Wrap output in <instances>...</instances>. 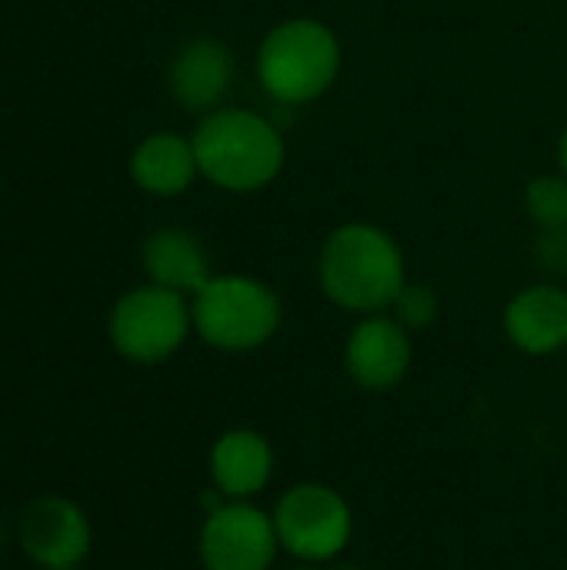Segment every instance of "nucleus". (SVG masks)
Listing matches in <instances>:
<instances>
[{
  "instance_id": "1",
  "label": "nucleus",
  "mask_w": 567,
  "mask_h": 570,
  "mask_svg": "<svg viewBox=\"0 0 567 570\" xmlns=\"http://www.w3.org/2000/svg\"><path fill=\"white\" fill-rule=\"evenodd\" d=\"M317 287L344 314L368 317L391 311L408 284V261L398 237L371 220L334 227L317 250Z\"/></svg>"
},
{
  "instance_id": "2",
  "label": "nucleus",
  "mask_w": 567,
  "mask_h": 570,
  "mask_svg": "<svg viewBox=\"0 0 567 570\" xmlns=\"http://www.w3.org/2000/svg\"><path fill=\"white\" fill-rule=\"evenodd\" d=\"M201 177L224 194H261L287 167L281 127L247 107H217L190 134Z\"/></svg>"
},
{
  "instance_id": "3",
  "label": "nucleus",
  "mask_w": 567,
  "mask_h": 570,
  "mask_svg": "<svg viewBox=\"0 0 567 570\" xmlns=\"http://www.w3.org/2000/svg\"><path fill=\"white\" fill-rule=\"evenodd\" d=\"M341 67V37L317 17L277 20L254 50V77L281 107H307L321 100L338 83Z\"/></svg>"
},
{
  "instance_id": "4",
  "label": "nucleus",
  "mask_w": 567,
  "mask_h": 570,
  "mask_svg": "<svg viewBox=\"0 0 567 570\" xmlns=\"http://www.w3.org/2000/svg\"><path fill=\"white\" fill-rule=\"evenodd\" d=\"M194 334L221 354H251L271 344L284 324L281 294L251 274H214L190 297Z\"/></svg>"
},
{
  "instance_id": "5",
  "label": "nucleus",
  "mask_w": 567,
  "mask_h": 570,
  "mask_svg": "<svg viewBox=\"0 0 567 570\" xmlns=\"http://www.w3.org/2000/svg\"><path fill=\"white\" fill-rule=\"evenodd\" d=\"M281 551L301 564H334L354 538V511L348 498L321 481L291 484L274 511Z\"/></svg>"
},
{
  "instance_id": "6",
  "label": "nucleus",
  "mask_w": 567,
  "mask_h": 570,
  "mask_svg": "<svg viewBox=\"0 0 567 570\" xmlns=\"http://www.w3.org/2000/svg\"><path fill=\"white\" fill-rule=\"evenodd\" d=\"M194 334L190 297L144 284L127 291L107 317L110 347L130 364H164Z\"/></svg>"
},
{
  "instance_id": "7",
  "label": "nucleus",
  "mask_w": 567,
  "mask_h": 570,
  "mask_svg": "<svg viewBox=\"0 0 567 570\" xmlns=\"http://www.w3.org/2000/svg\"><path fill=\"white\" fill-rule=\"evenodd\" d=\"M271 511L254 501H224L204 514L197 558L204 570H271L281 558Z\"/></svg>"
},
{
  "instance_id": "8",
  "label": "nucleus",
  "mask_w": 567,
  "mask_h": 570,
  "mask_svg": "<svg viewBox=\"0 0 567 570\" xmlns=\"http://www.w3.org/2000/svg\"><path fill=\"white\" fill-rule=\"evenodd\" d=\"M20 551L40 570H77L94 548V528L80 504L63 494L33 498L17 524Z\"/></svg>"
},
{
  "instance_id": "9",
  "label": "nucleus",
  "mask_w": 567,
  "mask_h": 570,
  "mask_svg": "<svg viewBox=\"0 0 567 570\" xmlns=\"http://www.w3.org/2000/svg\"><path fill=\"white\" fill-rule=\"evenodd\" d=\"M414 361V341L404 324H398L388 311L358 317V324L344 337L341 364L351 384L368 394H384L404 384Z\"/></svg>"
},
{
  "instance_id": "10",
  "label": "nucleus",
  "mask_w": 567,
  "mask_h": 570,
  "mask_svg": "<svg viewBox=\"0 0 567 570\" xmlns=\"http://www.w3.org/2000/svg\"><path fill=\"white\" fill-rule=\"evenodd\" d=\"M237 73L234 50L221 37H190L167 67V90L187 114H211L224 104Z\"/></svg>"
},
{
  "instance_id": "11",
  "label": "nucleus",
  "mask_w": 567,
  "mask_h": 570,
  "mask_svg": "<svg viewBox=\"0 0 567 570\" xmlns=\"http://www.w3.org/2000/svg\"><path fill=\"white\" fill-rule=\"evenodd\" d=\"M501 331L528 357L567 354V287L551 281L521 287L501 311Z\"/></svg>"
},
{
  "instance_id": "12",
  "label": "nucleus",
  "mask_w": 567,
  "mask_h": 570,
  "mask_svg": "<svg viewBox=\"0 0 567 570\" xmlns=\"http://www.w3.org/2000/svg\"><path fill=\"white\" fill-rule=\"evenodd\" d=\"M274 464V444L254 428H231L207 451V478L224 501H254L271 484Z\"/></svg>"
},
{
  "instance_id": "13",
  "label": "nucleus",
  "mask_w": 567,
  "mask_h": 570,
  "mask_svg": "<svg viewBox=\"0 0 567 570\" xmlns=\"http://www.w3.org/2000/svg\"><path fill=\"white\" fill-rule=\"evenodd\" d=\"M140 264L150 284L194 297L211 277V254L207 247L184 227H160L140 247Z\"/></svg>"
},
{
  "instance_id": "14",
  "label": "nucleus",
  "mask_w": 567,
  "mask_h": 570,
  "mask_svg": "<svg viewBox=\"0 0 567 570\" xmlns=\"http://www.w3.org/2000/svg\"><path fill=\"white\" fill-rule=\"evenodd\" d=\"M130 177L150 197H180L201 177L190 137L157 130L144 137L130 154Z\"/></svg>"
},
{
  "instance_id": "15",
  "label": "nucleus",
  "mask_w": 567,
  "mask_h": 570,
  "mask_svg": "<svg viewBox=\"0 0 567 570\" xmlns=\"http://www.w3.org/2000/svg\"><path fill=\"white\" fill-rule=\"evenodd\" d=\"M521 204L538 230H567V177L561 170L531 177Z\"/></svg>"
},
{
  "instance_id": "16",
  "label": "nucleus",
  "mask_w": 567,
  "mask_h": 570,
  "mask_svg": "<svg viewBox=\"0 0 567 570\" xmlns=\"http://www.w3.org/2000/svg\"><path fill=\"white\" fill-rule=\"evenodd\" d=\"M398 324H404L411 334L418 331H428L438 324L441 317V297L431 284H421V281H408L401 287V294L394 297L391 311H388Z\"/></svg>"
},
{
  "instance_id": "17",
  "label": "nucleus",
  "mask_w": 567,
  "mask_h": 570,
  "mask_svg": "<svg viewBox=\"0 0 567 570\" xmlns=\"http://www.w3.org/2000/svg\"><path fill=\"white\" fill-rule=\"evenodd\" d=\"M555 160H558V170L567 177V124L558 134V144H555Z\"/></svg>"
},
{
  "instance_id": "18",
  "label": "nucleus",
  "mask_w": 567,
  "mask_h": 570,
  "mask_svg": "<svg viewBox=\"0 0 567 570\" xmlns=\"http://www.w3.org/2000/svg\"><path fill=\"white\" fill-rule=\"evenodd\" d=\"M328 568H331V564H301V561H297L291 570H328Z\"/></svg>"
},
{
  "instance_id": "19",
  "label": "nucleus",
  "mask_w": 567,
  "mask_h": 570,
  "mask_svg": "<svg viewBox=\"0 0 567 570\" xmlns=\"http://www.w3.org/2000/svg\"><path fill=\"white\" fill-rule=\"evenodd\" d=\"M3 541H7V528H3V521H0V548H3Z\"/></svg>"
},
{
  "instance_id": "20",
  "label": "nucleus",
  "mask_w": 567,
  "mask_h": 570,
  "mask_svg": "<svg viewBox=\"0 0 567 570\" xmlns=\"http://www.w3.org/2000/svg\"><path fill=\"white\" fill-rule=\"evenodd\" d=\"M328 570H361V568H354V564H341V568H328Z\"/></svg>"
}]
</instances>
